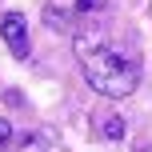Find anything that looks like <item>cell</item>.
Returning <instances> with one entry per match:
<instances>
[{"mask_svg": "<svg viewBox=\"0 0 152 152\" xmlns=\"http://www.w3.org/2000/svg\"><path fill=\"white\" fill-rule=\"evenodd\" d=\"M72 52L80 60V72L100 96L120 100L132 96L140 84V56L128 44L112 40V32L96 20V16H84V24H76L72 32Z\"/></svg>", "mask_w": 152, "mask_h": 152, "instance_id": "obj_1", "label": "cell"}, {"mask_svg": "<svg viewBox=\"0 0 152 152\" xmlns=\"http://www.w3.org/2000/svg\"><path fill=\"white\" fill-rule=\"evenodd\" d=\"M0 36H4V44L12 48V56L16 60H28V24H24V16L20 12H8L4 20H0Z\"/></svg>", "mask_w": 152, "mask_h": 152, "instance_id": "obj_2", "label": "cell"}, {"mask_svg": "<svg viewBox=\"0 0 152 152\" xmlns=\"http://www.w3.org/2000/svg\"><path fill=\"white\" fill-rule=\"evenodd\" d=\"M100 132H104V140H120L124 136V120L120 116H100Z\"/></svg>", "mask_w": 152, "mask_h": 152, "instance_id": "obj_3", "label": "cell"}, {"mask_svg": "<svg viewBox=\"0 0 152 152\" xmlns=\"http://www.w3.org/2000/svg\"><path fill=\"white\" fill-rule=\"evenodd\" d=\"M16 152H48V136L44 132H32V136H24V144Z\"/></svg>", "mask_w": 152, "mask_h": 152, "instance_id": "obj_4", "label": "cell"}, {"mask_svg": "<svg viewBox=\"0 0 152 152\" xmlns=\"http://www.w3.org/2000/svg\"><path fill=\"white\" fill-rule=\"evenodd\" d=\"M76 12L88 16V12H104V0H76Z\"/></svg>", "mask_w": 152, "mask_h": 152, "instance_id": "obj_5", "label": "cell"}, {"mask_svg": "<svg viewBox=\"0 0 152 152\" xmlns=\"http://www.w3.org/2000/svg\"><path fill=\"white\" fill-rule=\"evenodd\" d=\"M8 144H12V124L0 116V148H8Z\"/></svg>", "mask_w": 152, "mask_h": 152, "instance_id": "obj_6", "label": "cell"}, {"mask_svg": "<svg viewBox=\"0 0 152 152\" xmlns=\"http://www.w3.org/2000/svg\"><path fill=\"white\" fill-rule=\"evenodd\" d=\"M140 152H152V148H140Z\"/></svg>", "mask_w": 152, "mask_h": 152, "instance_id": "obj_7", "label": "cell"}]
</instances>
